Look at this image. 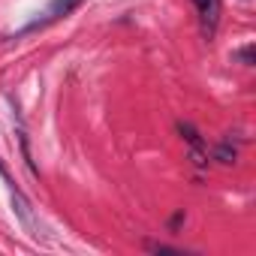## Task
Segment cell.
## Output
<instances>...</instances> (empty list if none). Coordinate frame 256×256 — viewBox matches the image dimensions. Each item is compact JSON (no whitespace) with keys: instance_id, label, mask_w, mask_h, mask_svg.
I'll return each mask as SVG.
<instances>
[{"instance_id":"8992f818","label":"cell","mask_w":256,"mask_h":256,"mask_svg":"<svg viewBox=\"0 0 256 256\" xmlns=\"http://www.w3.org/2000/svg\"><path fill=\"white\" fill-rule=\"evenodd\" d=\"M232 60H241L244 66H253V46H244V48L232 52Z\"/></svg>"},{"instance_id":"3957f363","label":"cell","mask_w":256,"mask_h":256,"mask_svg":"<svg viewBox=\"0 0 256 256\" xmlns=\"http://www.w3.org/2000/svg\"><path fill=\"white\" fill-rule=\"evenodd\" d=\"M78 4H82V0H52V6L46 10V18L34 22L28 30H34V28H40V24H48V22H54V18H64V16H70V12H72Z\"/></svg>"},{"instance_id":"5b68a950","label":"cell","mask_w":256,"mask_h":256,"mask_svg":"<svg viewBox=\"0 0 256 256\" xmlns=\"http://www.w3.org/2000/svg\"><path fill=\"white\" fill-rule=\"evenodd\" d=\"M214 157H217L220 163H235V157H238V154H235V148H232L229 142H223V145H217Z\"/></svg>"},{"instance_id":"52a82bcc","label":"cell","mask_w":256,"mask_h":256,"mask_svg":"<svg viewBox=\"0 0 256 256\" xmlns=\"http://www.w3.org/2000/svg\"><path fill=\"white\" fill-rule=\"evenodd\" d=\"M145 247H148V250H154V253H184V250H178V247H169V244H157V241H148Z\"/></svg>"},{"instance_id":"7a4b0ae2","label":"cell","mask_w":256,"mask_h":256,"mask_svg":"<svg viewBox=\"0 0 256 256\" xmlns=\"http://www.w3.org/2000/svg\"><path fill=\"white\" fill-rule=\"evenodd\" d=\"M178 133H181V136H184V142L190 145V157H193V163H196V166H205V157H208V154H205V142L199 139L196 126L181 120V124H178Z\"/></svg>"},{"instance_id":"6da1fadb","label":"cell","mask_w":256,"mask_h":256,"mask_svg":"<svg viewBox=\"0 0 256 256\" xmlns=\"http://www.w3.org/2000/svg\"><path fill=\"white\" fill-rule=\"evenodd\" d=\"M193 6L199 12V24H202V34L205 40H211L217 34V24H220V0H193Z\"/></svg>"},{"instance_id":"277c9868","label":"cell","mask_w":256,"mask_h":256,"mask_svg":"<svg viewBox=\"0 0 256 256\" xmlns=\"http://www.w3.org/2000/svg\"><path fill=\"white\" fill-rule=\"evenodd\" d=\"M12 205H16V211H18V217H22V223L30 229V235H36L40 238V226H36V220H34V211H30V205H28V199L18 193V190H12Z\"/></svg>"}]
</instances>
